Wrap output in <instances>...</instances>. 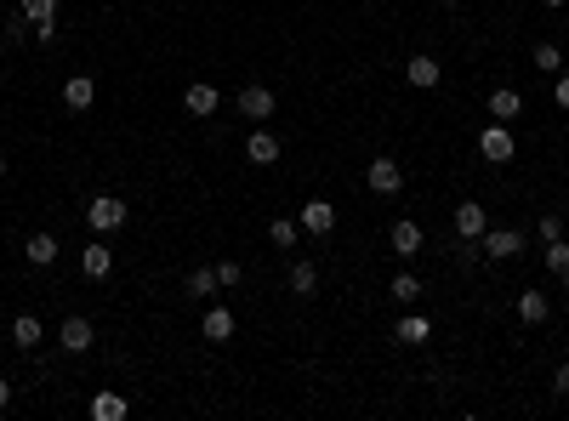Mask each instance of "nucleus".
Returning a JSON list of instances; mask_svg holds the SVG:
<instances>
[{"label":"nucleus","instance_id":"f257e3e1","mask_svg":"<svg viewBox=\"0 0 569 421\" xmlns=\"http://www.w3.org/2000/svg\"><path fill=\"white\" fill-rule=\"evenodd\" d=\"M126 216H131V206H126V199L97 194V199L86 206V228H91V233H114V228H126Z\"/></svg>","mask_w":569,"mask_h":421},{"label":"nucleus","instance_id":"f03ea898","mask_svg":"<svg viewBox=\"0 0 569 421\" xmlns=\"http://www.w3.org/2000/svg\"><path fill=\"white\" fill-rule=\"evenodd\" d=\"M364 182H371V194L393 199L398 189H405V165H398L393 154H376V160H371V171H364Z\"/></svg>","mask_w":569,"mask_h":421},{"label":"nucleus","instance_id":"7ed1b4c3","mask_svg":"<svg viewBox=\"0 0 569 421\" xmlns=\"http://www.w3.org/2000/svg\"><path fill=\"white\" fill-rule=\"evenodd\" d=\"M479 154H484V160L490 165H506V160H513V126H496V120H490V126L479 131Z\"/></svg>","mask_w":569,"mask_h":421},{"label":"nucleus","instance_id":"20e7f679","mask_svg":"<svg viewBox=\"0 0 569 421\" xmlns=\"http://www.w3.org/2000/svg\"><path fill=\"white\" fill-rule=\"evenodd\" d=\"M91 341H97V331H91L86 314H69L63 324H57V348L63 353H91Z\"/></svg>","mask_w":569,"mask_h":421},{"label":"nucleus","instance_id":"39448f33","mask_svg":"<svg viewBox=\"0 0 569 421\" xmlns=\"http://www.w3.org/2000/svg\"><path fill=\"white\" fill-rule=\"evenodd\" d=\"M388 245H393V257H405V262H416L422 257V223H410V216H398V223L388 228Z\"/></svg>","mask_w":569,"mask_h":421},{"label":"nucleus","instance_id":"423d86ee","mask_svg":"<svg viewBox=\"0 0 569 421\" xmlns=\"http://www.w3.org/2000/svg\"><path fill=\"white\" fill-rule=\"evenodd\" d=\"M479 245H484V257L506 262V257L524 251V233H518V228H484V233H479Z\"/></svg>","mask_w":569,"mask_h":421},{"label":"nucleus","instance_id":"0eeeda50","mask_svg":"<svg viewBox=\"0 0 569 421\" xmlns=\"http://www.w3.org/2000/svg\"><path fill=\"white\" fill-rule=\"evenodd\" d=\"M182 108H188L194 120H211V114H217V108H222V91L211 86V80H194L188 91H182Z\"/></svg>","mask_w":569,"mask_h":421},{"label":"nucleus","instance_id":"6e6552de","mask_svg":"<svg viewBox=\"0 0 569 421\" xmlns=\"http://www.w3.org/2000/svg\"><path fill=\"white\" fill-rule=\"evenodd\" d=\"M490 120H496V126H513V120L518 114H524V91H513V86H496V91H490Z\"/></svg>","mask_w":569,"mask_h":421},{"label":"nucleus","instance_id":"1a4fd4ad","mask_svg":"<svg viewBox=\"0 0 569 421\" xmlns=\"http://www.w3.org/2000/svg\"><path fill=\"white\" fill-rule=\"evenodd\" d=\"M297 223H302V233H314V240H325V233L336 228V206H331V199H307Z\"/></svg>","mask_w":569,"mask_h":421},{"label":"nucleus","instance_id":"9d476101","mask_svg":"<svg viewBox=\"0 0 569 421\" xmlns=\"http://www.w3.org/2000/svg\"><path fill=\"white\" fill-rule=\"evenodd\" d=\"M405 80L416 86V91H433V86L444 80V63H439V57H427V52H416V57L405 63Z\"/></svg>","mask_w":569,"mask_h":421},{"label":"nucleus","instance_id":"9b49d317","mask_svg":"<svg viewBox=\"0 0 569 421\" xmlns=\"http://www.w3.org/2000/svg\"><path fill=\"white\" fill-rule=\"evenodd\" d=\"M273 108H280V97H273L268 86H245V91H239V114H245V120H256V126H263Z\"/></svg>","mask_w":569,"mask_h":421},{"label":"nucleus","instance_id":"f8f14e48","mask_svg":"<svg viewBox=\"0 0 569 421\" xmlns=\"http://www.w3.org/2000/svg\"><path fill=\"white\" fill-rule=\"evenodd\" d=\"M427 336H433V319L427 314H405L393 324V341H405V348H427Z\"/></svg>","mask_w":569,"mask_h":421},{"label":"nucleus","instance_id":"ddd939ff","mask_svg":"<svg viewBox=\"0 0 569 421\" xmlns=\"http://www.w3.org/2000/svg\"><path fill=\"white\" fill-rule=\"evenodd\" d=\"M80 274L86 279H109L114 274V251L103 245V233H97V245H86V251H80Z\"/></svg>","mask_w":569,"mask_h":421},{"label":"nucleus","instance_id":"4468645a","mask_svg":"<svg viewBox=\"0 0 569 421\" xmlns=\"http://www.w3.org/2000/svg\"><path fill=\"white\" fill-rule=\"evenodd\" d=\"M484 228H490L484 206H479V199H461V206H456V233H461V240H479Z\"/></svg>","mask_w":569,"mask_h":421},{"label":"nucleus","instance_id":"2eb2a0df","mask_svg":"<svg viewBox=\"0 0 569 421\" xmlns=\"http://www.w3.org/2000/svg\"><path fill=\"white\" fill-rule=\"evenodd\" d=\"M280 137H273V131H251V143H245V160H251V165H273V160H280Z\"/></svg>","mask_w":569,"mask_h":421},{"label":"nucleus","instance_id":"dca6fc26","mask_svg":"<svg viewBox=\"0 0 569 421\" xmlns=\"http://www.w3.org/2000/svg\"><path fill=\"white\" fill-rule=\"evenodd\" d=\"M91 103H97V86H91L86 74H74V80L63 86V108H69V114H86Z\"/></svg>","mask_w":569,"mask_h":421},{"label":"nucleus","instance_id":"f3484780","mask_svg":"<svg viewBox=\"0 0 569 421\" xmlns=\"http://www.w3.org/2000/svg\"><path fill=\"white\" fill-rule=\"evenodd\" d=\"M23 257L35 262V268H52V262H57V233H29V240H23Z\"/></svg>","mask_w":569,"mask_h":421},{"label":"nucleus","instance_id":"a211bd4d","mask_svg":"<svg viewBox=\"0 0 569 421\" xmlns=\"http://www.w3.org/2000/svg\"><path fill=\"white\" fill-rule=\"evenodd\" d=\"M319 290V262H290V296H302V302H307V296H314Z\"/></svg>","mask_w":569,"mask_h":421},{"label":"nucleus","instance_id":"6ab92c4d","mask_svg":"<svg viewBox=\"0 0 569 421\" xmlns=\"http://www.w3.org/2000/svg\"><path fill=\"white\" fill-rule=\"evenodd\" d=\"M199 336H205V341H228V336H234V314H228V307H211V314L199 319Z\"/></svg>","mask_w":569,"mask_h":421},{"label":"nucleus","instance_id":"aec40b11","mask_svg":"<svg viewBox=\"0 0 569 421\" xmlns=\"http://www.w3.org/2000/svg\"><path fill=\"white\" fill-rule=\"evenodd\" d=\"M547 314H552V302H547L541 290H524V296H518V319H524V324H547Z\"/></svg>","mask_w":569,"mask_h":421},{"label":"nucleus","instance_id":"412c9836","mask_svg":"<svg viewBox=\"0 0 569 421\" xmlns=\"http://www.w3.org/2000/svg\"><path fill=\"white\" fill-rule=\"evenodd\" d=\"M126 410H131V404L120 393H97V399H91V421H126Z\"/></svg>","mask_w":569,"mask_h":421},{"label":"nucleus","instance_id":"4be33fe9","mask_svg":"<svg viewBox=\"0 0 569 421\" xmlns=\"http://www.w3.org/2000/svg\"><path fill=\"white\" fill-rule=\"evenodd\" d=\"M40 319L35 314H18V319H12V341H18V348H40Z\"/></svg>","mask_w":569,"mask_h":421},{"label":"nucleus","instance_id":"5701e85b","mask_svg":"<svg viewBox=\"0 0 569 421\" xmlns=\"http://www.w3.org/2000/svg\"><path fill=\"white\" fill-rule=\"evenodd\" d=\"M388 290H393V302H405V307H416V302H422V279H416V274H393V285H388Z\"/></svg>","mask_w":569,"mask_h":421},{"label":"nucleus","instance_id":"b1692460","mask_svg":"<svg viewBox=\"0 0 569 421\" xmlns=\"http://www.w3.org/2000/svg\"><path fill=\"white\" fill-rule=\"evenodd\" d=\"M530 63L541 69V74H564V52H558V46H552V40H541V46H535V52H530Z\"/></svg>","mask_w":569,"mask_h":421},{"label":"nucleus","instance_id":"393cba45","mask_svg":"<svg viewBox=\"0 0 569 421\" xmlns=\"http://www.w3.org/2000/svg\"><path fill=\"white\" fill-rule=\"evenodd\" d=\"M547 274L558 279V285H569V245H564V240L547 245Z\"/></svg>","mask_w":569,"mask_h":421},{"label":"nucleus","instance_id":"a878e982","mask_svg":"<svg viewBox=\"0 0 569 421\" xmlns=\"http://www.w3.org/2000/svg\"><path fill=\"white\" fill-rule=\"evenodd\" d=\"M268 240L280 245V251H290V245L302 240V223H290V216H273V228H268Z\"/></svg>","mask_w":569,"mask_h":421},{"label":"nucleus","instance_id":"bb28decb","mask_svg":"<svg viewBox=\"0 0 569 421\" xmlns=\"http://www.w3.org/2000/svg\"><path fill=\"white\" fill-rule=\"evenodd\" d=\"M18 12L29 23H46V18H57V0H18Z\"/></svg>","mask_w":569,"mask_h":421},{"label":"nucleus","instance_id":"cd10ccee","mask_svg":"<svg viewBox=\"0 0 569 421\" xmlns=\"http://www.w3.org/2000/svg\"><path fill=\"white\" fill-rule=\"evenodd\" d=\"M188 290H194V296H211V290H222V285H217V268H194V274H188Z\"/></svg>","mask_w":569,"mask_h":421},{"label":"nucleus","instance_id":"c85d7f7f","mask_svg":"<svg viewBox=\"0 0 569 421\" xmlns=\"http://www.w3.org/2000/svg\"><path fill=\"white\" fill-rule=\"evenodd\" d=\"M29 35H35V23H29V18H23V12H18V18H12V23H6V40H12V46H23Z\"/></svg>","mask_w":569,"mask_h":421},{"label":"nucleus","instance_id":"c756f323","mask_svg":"<svg viewBox=\"0 0 569 421\" xmlns=\"http://www.w3.org/2000/svg\"><path fill=\"white\" fill-rule=\"evenodd\" d=\"M217 285H222V290L239 285V262H217Z\"/></svg>","mask_w":569,"mask_h":421},{"label":"nucleus","instance_id":"7c9ffc66","mask_svg":"<svg viewBox=\"0 0 569 421\" xmlns=\"http://www.w3.org/2000/svg\"><path fill=\"white\" fill-rule=\"evenodd\" d=\"M535 228H541V240H547V245H552V240H564V223H558V216H552V211H547V216H541V223H535Z\"/></svg>","mask_w":569,"mask_h":421},{"label":"nucleus","instance_id":"2f4dec72","mask_svg":"<svg viewBox=\"0 0 569 421\" xmlns=\"http://www.w3.org/2000/svg\"><path fill=\"white\" fill-rule=\"evenodd\" d=\"M552 103L569 108V74H552Z\"/></svg>","mask_w":569,"mask_h":421},{"label":"nucleus","instance_id":"473e14b6","mask_svg":"<svg viewBox=\"0 0 569 421\" xmlns=\"http://www.w3.org/2000/svg\"><path fill=\"white\" fill-rule=\"evenodd\" d=\"M552 393H558V399H569V365H558V370H552Z\"/></svg>","mask_w":569,"mask_h":421},{"label":"nucleus","instance_id":"72a5a7b5","mask_svg":"<svg viewBox=\"0 0 569 421\" xmlns=\"http://www.w3.org/2000/svg\"><path fill=\"white\" fill-rule=\"evenodd\" d=\"M35 40H40V46H52V40H57V18H46V23H35Z\"/></svg>","mask_w":569,"mask_h":421},{"label":"nucleus","instance_id":"f704fd0d","mask_svg":"<svg viewBox=\"0 0 569 421\" xmlns=\"http://www.w3.org/2000/svg\"><path fill=\"white\" fill-rule=\"evenodd\" d=\"M0 410H12V382L0 376Z\"/></svg>","mask_w":569,"mask_h":421},{"label":"nucleus","instance_id":"c9c22d12","mask_svg":"<svg viewBox=\"0 0 569 421\" xmlns=\"http://www.w3.org/2000/svg\"><path fill=\"white\" fill-rule=\"evenodd\" d=\"M0 177H6V154H0Z\"/></svg>","mask_w":569,"mask_h":421},{"label":"nucleus","instance_id":"e433bc0d","mask_svg":"<svg viewBox=\"0 0 569 421\" xmlns=\"http://www.w3.org/2000/svg\"><path fill=\"white\" fill-rule=\"evenodd\" d=\"M547 6H564V0H547Z\"/></svg>","mask_w":569,"mask_h":421},{"label":"nucleus","instance_id":"4c0bfd02","mask_svg":"<svg viewBox=\"0 0 569 421\" xmlns=\"http://www.w3.org/2000/svg\"><path fill=\"white\" fill-rule=\"evenodd\" d=\"M439 6H456V0H439Z\"/></svg>","mask_w":569,"mask_h":421}]
</instances>
